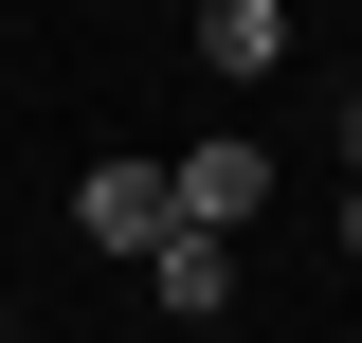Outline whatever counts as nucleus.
<instances>
[{
  "instance_id": "20e7f679",
  "label": "nucleus",
  "mask_w": 362,
  "mask_h": 343,
  "mask_svg": "<svg viewBox=\"0 0 362 343\" xmlns=\"http://www.w3.org/2000/svg\"><path fill=\"white\" fill-rule=\"evenodd\" d=\"M199 73H235V90L290 73V18H272V0H218V18H199Z\"/></svg>"
},
{
  "instance_id": "0eeeda50",
  "label": "nucleus",
  "mask_w": 362,
  "mask_h": 343,
  "mask_svg": "<svg viewBox=\"0 0 362 343\" xmlns=\"http://www.w3.org/2000/svg\"><path fill=\"white\" fill-rule=\"evenodd\" d=\"M0 325H18V289H0Z\"/></svg>"
},
{
  "instance_id": "7ed1b4c3",
  "label": "nucleus",
  "mask_w": 362,
  "mask_h": 343,
  "mask_svg": "<svg viewBox=\"0 0 362 343\" xmlns=\"http://www.w3.org/2000/svg\"><path fill=\"white\" fill-rule=\"evenodd\" d=\"M145 289H163V325H218V307H235V253H218V235H163Z\"/></svg>"
},
{
  "instance_id": "39448f33",
  "label": "nucleus",
  "mask_w": 362,
  "mask_h": 343,
  "mask_svg": "<svg viewBox=\"0 0 362 343\" xmlns=\"http://www.w3.org/2000/svg\"><path fill=\"white\" fill-rule=\"evenodd\" d=\"M344 253H362V181H344Z\"/></svg>"
},
{
  "instance_id": "f03ea898",
  "label": "nucleus",
  "mask_w": 362,
  "mask_h": 343,
  "mask_svg": "<svg viewBox=\"0 0 362 343\" xmlns=\"http://www.w3.org/2000/svg\"><path fill=\"white\" fill-rule=\"evenodd\" d=\"M272 199V145H181V235H218L235 253V217Z\"/></svg>"
},
{
  "instance_id": "423d86ee",
  "label": "nucleus",
  "mask_w": 362,
  "mask_h": 343,
  "mask_svg": "<svg viewBox=\"0 0 362 343\" xmlns=\"http://www.w3.org/2000/svg\"><path fill=\"white\" fill-rule=\"evenodd\" d=\"M344 163H362V90H344Z\"/></svg>"
},
{
  "instance_id": "f257e3e1",
  "label": "nucleus",
  "mask_w": 362,
  "mask_h": 343,
  "mask_svg": "<svg viewBox=\"0 0 362 343\" xmlns=\"http://www.w3.org/2000/svg\"><path fill=\"white\" fill-rule=\"evenodd\" d=\"M73 235H90V253H127V271H145V253L181 235V163H90V181H73Z\"/></svg>"
}]
</instances>
